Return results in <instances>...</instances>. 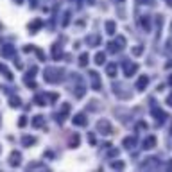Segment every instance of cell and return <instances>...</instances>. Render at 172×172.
<instances>
[{
	"instance_id": "3957f363",
	"label": "cell",
	"mask_w": 172,
	"mask_h": 172,
	"mask_svg": "<svg viewBox=\"0 0 172 172\" xmlns=\"http://www.w3.org/2000/svg\"><path fill=\"white\" fill-rule=\"evenodd\" d=\"M108 72H110V75H115L113 72H117V68H115V67H113V64H111V67H110V68H108Z\"/></svg>"
},
{
	"instance_id": "277c9868",
	"label": "cell",
	"mask_w": 172,
	"mask_h": 172,
	"mask_svg": "<svg viewBox=\"0 0 172 172\" xmlns=\"http://www.w3.org/2000/svg\"><path fill=\"white\" fill-rule=\"evenodd\" d=\"M102 61H104V56H102V54H99V56H97V63H102Z\"/></svg>"
},
{
	"instance_id": "6da1fadb",
	"label": "cell",
	"mask_w": 172,
	"mask_h": 172,
	"mask_svg": "<svg viewBox=\"0 0 172 172\" xmlns=\"http://www.w3.org/2000/svg\"><path fill=\"white\" fill-rule=\"evenodd\" d=\"M154 143H156V138H154V136H149V138L145 140L143 147H145V149H150V147H154Z\"/></svg>"
},
{
	"instance_id": "5b68a950",
	"label": "cell",
	"mask_w": 172,
	"mask_h": 172,
	"mask_svg": "<svg viewBox=\"0 0 172 172\" xmlns=\"http://www.w3.org/2000/svg\"><path fill=\"white\" fill-rule=\"evenodd\" d=\"M167 104H168V106H172V95H168V99H167Z\"/></svg>"
},
{
	"instance_id": "7a4b0ae2",
	"label": "cell",
	"mask_w": 172,
	"mask_h": 172,
	"mask_svg": "<svg viewBox=\"0 0 172 172\" xmlns=\"http://www.w3.org/2000/svg\"><path fill=\"white\" fill-rule=\"evenodd\" d=\"M145 84H147V77H142L138 81V88H142V86H145Z\"/></svg>"
},
{
	"instance_id": "8992f818",
	"label": "cell",
	"mask_w": 172,
	"mask_h": 172,
	"mask_svg": "<svg viewBox=\"0 0 172 172\" xmlns=\"http://www.w3.org/2000/svg\"><path fill=\"white\" fill-rule=\"evenodd\" d=\"M168 81H170V84H172V75H170V79H168Z\"/></svg>"
}]
</instances>
